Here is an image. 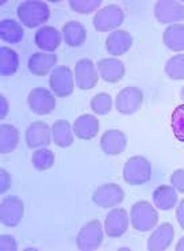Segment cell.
<instances>
[{
    "label": "cell",
    "mask_w": 184,
    "mask_h": 251,
    "mask_svg": "<svg viewBox=\"0 0 184 251\" xmlns=\"http://www.w3.org/2000/svg\"><path fill=\"white\" fill-rule=\"evenodd\" d=\"M18 18L26 27L35 29L44 25L50 17V10L45 1L40 0H27L19 4L17 10Z\"/></svg>",
    "instance_id": "6da1fadb"
},
{
    "label": "cell",
    "mask_w": 184,
    "mask_h": 251,
    "mask_svg": "<svg viewBox=\"0 0 184 251\" xmlns=\"http://www.w3.org/2000/svg\"><path fill=\"white\" fill-rule=\"evenodd\" d=\"M130 217H132V227L139 232L152 231L159 222L157 210L148 201H138L133 205Z\"/></svg>",
    "instance_id": "7a4b0ae2"
},
{
    "label": "cell",
    "mask_w": 184,
    "mask_h": 251,
    "mask_svg": "<svg viewBox=\"0 0 184 251\" xmlns=\"http://www.w3.org/2000/svg\"><path fill=\"white\" fill-rule=\"evenodd\" d=\"M152 166L150 162L144 156H133L127 160L123 167V179L132 185L139 186L150 179Z\"/></svg>",
    "instance_id": "3957f363"
},
{
    "label": "cell",
    "mask_w": 184,
    "mask_h": 251,
    "mask_svg": "<svg viewBox=\"0 0 184 251\" xmlns=\"http://www.w3.org/2000/svg\"><path fill=\"white\" fill-rule=\"evenodd\" d=\"M102 242H103V231L99 220H92L86 224L76 238L77 249L81 251L98 250Z\"/></svg>",
    "instance_id": "277c9868"
},
{
    "label": "cell",
    "mask_w": 184,
    "mask_h": 251,
    "mask_svg": "<svg viewBox=\"0 0 184 251\" xmlns=\"http://www.w3.org/2000/svg\"><path fill=\"white\" fill-rule=\"evenodd\" d=\"M123 19H125V14L121 7L116 4H110L96 12V15L93 17V26L98 31H110V30L118 29L123 24Z\"/></svg>",
    "instance_id": "5b68a950"
},
{
    "label": "cell",
    "mask_w": 184,
    "mask_h": 251,
    "mask_svg": "<svg viewBox=\"0 0 184 251\" xmlns=\"http://www.w3.org/2000/svg\"><path fill=\"white\" fill-rule=\"evenodd\" d=\"M144 94L138 87H126L119 91L115 100L116 110L123 116H132L142 106Z\"/></svg>",
    "instance_id": "8992f818"
},
{
    "label": "cell",
    "mask_w": 184,
    "mask_h": 251,
    "mask_svg": "<svg viewBox=\"0 0 184 251\" xmlns=\"http://www.w3.org/2000/svg\"><path fill=\"white\" fill-rule=\"evenodd\" d=\"M49 84L52 91L60 98H65L69 97L73 93V72L69 70L65 65H60L56 67L50 74V79H49Z\"/></svg>",
    "instance_id": "52a82bcc"
},
{
    "label": "cell",
    "mask_w": 184,
    "mask_h": 251,
    "mask_svg": "<svg viewBox=\"0 0 184 251\" xmlns=\"http://www.w3.org/2000/svg\"><path fill=\"white\" fill-rule=\"evenodd\" d=\"M24 215L23 201L17 196H8L1 201L0 206V220L6 227H17Z\"/></svg>",
    "instance_id": "ba28073f"
},
{
    "label": "cell",
    "mask_w": 184,
    "mask_h": 251,
    "mask_svg": "<svg viewBox=\"0 0 184 251\" xmlns=\"http://www.w3.org/2000/svg\"><path fill=\"white\" fill-rule=\"evenodd\" d=\"M29 102L30 109L33 113L38 116H46L50 114L56 109V98L49 90L44 87H37L31 90L29 94Z\"/></svg>",
    "instance_id": "9c48e42d"
},
{
    "label": "cell",
    "mask_w": 184,
    "mask_h": 251,
    "mask_svg": "<svg viewBox=\"0 0 184 251\" xmlns=\"http://www.w3.org/2000/svg\"><path fill=\"white\" fill-rule=\"evenodd\" d=\"M123 199H125V192L116 183H104L102 186H99L92 196L93 202L100 208L115 206V205L121 204Z\"/></svg>",
    "instance_id": "30bf717a"
},
{
    "label": "cell",
    "mask_w": 184,
    "mask_h": 251,
    "mask_svg": "<svg viewBox=\"0 0 184 251\" xmlns=\"http://www.w3.org/2000/svg\"><path fill=\"white\" fill-rule=\"evenodd\" d=\"M155 17L160 24H175L184 19V6L173 0H159L155 4Z\"/></svg>",
    "instance_id": "8fae6325"
},
{
    "label": "cell",
    "mask_w": 184,
    "mask_h": 251,
    "mask_svg": "<svg viewBox=\"0 0 184 251\" xmlns=\"http://www.w3.org/2000/svg\"><path fill=\"white\" fill-rule=\"evenodd\" d=\"M75 80L80 90H91L98 84L99 75L91 60L81 59L76 63Z\"/></svg>",
    "instance_id": "7c38bea8"
},
{
    "label": "cell",
    "mask_w": 184,
    "mask_h": 251,
    "mask_svg": "<svg viewBox=\"0 0 184 251\" xmlns=\"http://www.w3.org/2000/svg\"><path fill=\"white\" fill-rule=\"evenodd\" d=\"M106 234L111 238H119L129 228V215L123 208H115L106 216Z\"/></svg>",
    "instance_id": "4fadbf2b"
},
{
    "label": "cell",
    "mask_w": 184,
    "mask_h": 251,
    "mask_svg": "<svg viewBox=\"0 0 184 251\" xmlns=\"http://www.w3.org/2000/svg\"><path fill=\"white\" fill-rule=\"evenodd\" d=\"M175 236V228L171 223H162L160 227L153 231L148 239V250L149 251H164L171 246Z\"/></svg>",
    "instance_id": "5bb4252c"
},
{
    "label": "cell",
    "mask_w": 184,
    "mask_h": 251,
    "mask_svg": "<svg viewBox=\"0 0 184 251\" xmlns=\"http://www.w3.org/2000/svg\"><path fill=\"white\" fill-rule=\"evenodd\" d=\"M127 146L126 134L118 129H110L104 132L100 139V147L106 155H119L125 152Z\"/></svg>",
    "instance_id": "9a60e30c"
},
{
    "label": "cell",
    "mask_w": 184,
    "mask_h": 251,
    "mask_svg": "<svg viewBox=\"0 0 184 251\" xmlns=\"http://www.w3.org/2000/svg\"><path fill=\"white\" fill-rule=\"evenodd\" d=\"M133 45L132 34L126 30H114L106 40V49L113 56H122L130 50Z\"/></svg>",
    "instance_id": "2e32d148"
},
{
    "label": "cell",
    "mask_w": 184,
    "mask_h": 251,
    "mask_svg": "<svg viewBox=\"0 0 184 251\" xmlns=\"http://www.w3.org/2000/svg\"><path fill=\"white\" fill-rule=\"evenodd\" d=\"M52 132L50 128L42 121H35L26 130V143L29 148H38L50 144Z\"/></svg>",
    "instance_id": "e0dca14e"
},
{
    "label": "cell",
    "mask_w": 184,
    "mask_h": 251,
    "mask_svg": "<svg viewBox=\"0 0 184 251\" xmlns=\"http://www.w3.org/2000/svg\"><path fill=\"white\" fill-rule=\"evenodd\" d=\"M61 33L53 26H44L37 30L35 33V44L41 50H46L47 53H53L61 44Z\"/></svg>",
    "instance_id": "ac0fdd59"
},
{
    "label": "cell",
    "mask_w": 184,
    "mask_h": 251,
    "mask_svg": "<svg viewBox=\"0 0 184 251\" xmlns=\"http://www.w3.org/2000/svg\"><path fill=\"white\" fill-rule=\"evenodd\" d=\"M98 71L106 83H118L125 76V65L118 59H102L98 63Z\"/></svg>",
    "instance_id": "d6986e66"
},
{
    "label": "cell",
    "mask_w": 184,
    "mask_h": 251,
    "mask_svg": "<svg viewBox=\"0 0 184 251\" xmlns=\"http://www.w3.org/2000/svg\"><path fill=\"white\" fill-rule=\"evenodd\" d=\"M57 63V56L54 53L38 52L29 59V70L37 76L47 75Z\"/></svg>",
    "instance_id": "ffe728a7"
},
{
    "label": "cell",
    "mask_w": 184,
    "mask_h": 251,
    "mask_svg": "<svg viewBox=\"0 0 184 251\" xmlns=\"http://www.w3.org/2000/svg\"><path fill=\"white\" fill-rule=\"evenodd\" d=\"M99 120L90 114H83L73 124V130L80 140H91L99 133Z\"/></svg>",
    "instance_id": "44dd1931"
},
{
    "label": "cell",
    "mask_w": 184,
    "mask_h": 251,
    "mask_svg": "<svg viewBox=\"0 0 184 251\" xmlns=\"http://www.w3.org/2000/svg\"><path fill=\"white\" fill-rule=\"evenodd\" d=\"M63 38L68 47H81L87 40V33L84 26L77 21H69L64 25Z\"/></svg>",
    "instance_id": "7402d4cb"
},
{
    "label": "cell",
    "mask_w": 184,
    "mask_h": 251,
    "mask_svg": "<svg viewBox=\"0 0 184 251\" xmlns=\"http://www.w3.org/2000/svg\"><path fill=\"white\" fill-rule=\"evenodd\" d=\"M153 202L161 210H171L178 204V193L173 186L161 185L153 192Z\"/></svg>",
    "instance_id": "603a6c76"
},
{
    "label": "cell",
    "mask_w": 184,
    "mask_h": 251,
    "mask_svg": "<svg viewBox=\"0 0 184 251\" xmlns=\"http://www.w3.org/2000/svg\"><path fill=\"white\" fill-rule=\"evenodd\" d=\"M52 137L54 144L60 148H68L73 144V134L70 124L67 120H58L52 128Z\"/></svg>",
    "instance_id": "cb8c5ba5"
},
{
    "label": "cell",
    "mask_w": 184,
    "mask_h": 251,
    "mask_svg": "<svg viewBox=\"0 0 184 251\" xmlns=\"http://www.w3.org/2000/svg\"><path fill=\"white\" fill-rule=\"evenodd\" d=\"M162 40L168 49L180 52L184 50V25L175 24L165 29Z\"/></svg>",
    "instance_id": "d4e9b609"
},
{
    "label": "cell",
    "mask_w": 184,
    "mask_h": 251,
    "mask_svg": "<svg viewBox=\"0 0 184 251\" xmlns=\"http://www.w3.org/2000/svg\"><path fill=\"white\" fill-rule=\"evenodd\" d=\"M0 35L8 44H19L24 37L23 26L15 19H3L0 24Z\"/></svg>",
    "instance_id": "484cf974"
},
{
    "label": "cell",
    "mask_w": 184,
    "mask_h": 251,
    "mask_svg": "<svg viewBox=\"0 0 184 251\" xmlns=\"http://www.w3.org/2000/svg\"><path fill=\"white\" fill-rule=\"evenodd\" d=\"M19 143V132L14 125L3 124L0 126V152L10 153L17 148Z\"/></svg>",
    "instance_id": "4316f807"
},
{
    "label": "cell",
    "mask_w": 184,
    "mask_h": 251,
    "mask_svg": "<svg viewBox=\"0 0 184 251\" xmlns=\"http://www.w3.org/2000/svg\"><path fill=\"white\" fill-rule=\"evenodd\" d=\"M19 59L15 50L10 48H0V74L3 76H11L18 71Z\"/></svg>",
    "instance_id": "83f0119b"
},
{
    "label": "cell",
    "mask_w": 184,
    "mask_h": 251,
    "mask_svg": "<svg viewBox=\"0 0 184 251\" xmlns=\"http://www.w3.org/2000/svg\"><path fill=\"white\" fill-rule=\"evenodd\" d=\"M33 166L35 169L40 170V171H46V170L52 169L56 162L54 158V153L47 148H40L33 153V158H31Z\"/></svg>",
    "instance_id": "f1b7e54d"
},
{
    "label": "cell",
    "mask_w": 184,
    "mask_h": 251,
    "mask_svg": "<svg viewBox=\"0 0 184 251\" xmlns=\"http://www.w3.org/2000/svg\"><path fill=\"white\" fill-rule=\"evenodd\" d=\"M165 74L173 80H184V54H176L168 60Z\"/></svg>",
    "instance_id": "f546056e"
},
{
    "label": "cell",
    "mask_w": 184,
    "mask_h": 251,
    "mask_svg": "<svg viewBox=\"0 0 184 251\" xmlns=\"http://www.w3.org/2000/svg\"><path fill=\"white\" fill-rule=\"evenodd\" d=\"M111 107H113V100H111V95L107 93L96 94L91 100V109L99 116L109 114Z\"/></svg>",
    "instance_id": "4dcf8cb0"
},
{
    "label": "cell",
    "mask_w": 184,
    "mask_h": 251,
    "mask_svg": "<svg viewBox=\"0 0 184 251\" xmlns=\"http://www.w3.org/2000/svg\"><path fill=\"white\" fill-rule=\"evenodd\" d=\"M172 130L175 137L184 143V105L178 106L172 113Z\"/></svg>",
    "instance_id": "1f68e13d"
},
{
    "label": "cell",
    "mask_w": 184,
    "mask_h": 251,
    "mask_svg": "<svg viewBox=\"0 0 184 251\" xmlns=\"http://www.w3.org/2000/svg\"><path fill=\"white\" fill-rule=\"evenodd\" d=\"M102 4V0H70L69 6L79 14H91L98 10Z\"/></svg>",
    "instance_id": "d6a6232c"
},
{
    "label": "cell",
    "mask_w": 184,
    "mask_h": 251,
    "mask_svg": "<svg viewBox=\"0 0 184 251\" xmlns=\"http://www.w3.org/2000/svg\"><path fill=\"white\" fill-rule=\"evenodd\" d=\"M171 183L176 189V192L184 193V170L179 169L173 171L171 176Z\"/></svg>",
    "instance_id": "836d02e7"
},
{
    "label": "cell",
    "mask_w": 184,
    "mask_h": 251,
    "mask_svg": "<svg viewBox=\"0 0 184 251\" xmlns=\"http://www.w3.org/2000/svg\"><path fill=\"white\" fill-rule=\"evenodd\" d=\"M0 249H1V251H17L18 245L12 236H10V235H1V238H0Z\"/></svg>",
    "instance_id": "e575fe53"
},
{
    "label": "cell",
    "mask_w": 184,
    "mask_h": 251,
    "mask_svg": "<svg viewBox=\"0 0 184 251\" xmlns=\"http://www.w3.org/2000/svg\"><path fill=\"white\" fill-rule=\"evenodd\" d=\"M10 186H11V176L7 173L6 170L1 169V171H0V192H7Z\"/></svg>",
    "instance_id": "d590c367"
},
{
    "label": "cell",
    "mask_w": 184,
    "mask_h": 251,
    "mask_svg": "<svg viewBox=\"0 0 184 251\" xmlns=\"http://www.w3.org/2000/svg\"><path fill=\"white\" fill-rule=\"evenodd\" d=\"M176 217H178V222L180 224V227L184 229V199L179 202L178 209H176Z\"/></svg>",
    "instance_id": "8d00e7d4"
},
{
    "label": "cell",
    "mask_w": 184,
    "mask_h": 251,
    "mask_svg": "<svg viewBox=\"0 0 184 251\" xmlns=\"http://www.w3.org/2000/svg\"><path fill=\"white\" fill-rule=\"evenodd\" d=\"M7 113H8V102H7L6 98L1 95V97H0V118H1V120L6 118Z\"/></svg>",
    "instance_id": "74e56055"
},
{
    "label": "cell",
    "mask_w": 184,
    "mask_h": 251,
    "mask_svg": "<svg viewBox=\"0 0 184 251\" xmlns=\"http://www.w3.org/2000/svg\"><path fill=\"white\" fill-rule=\"evenodd\" d=\"M175 250H176V251H184V236L182 238V239L179 240L178 245H176V247H175Z\"/></svg>",
    "instance_id": "f35d334b"
},
{
    "label": "cell",
    "mask_w": 184,
    "mask_h": 251,
    "mask_svg": "<svg viewBox=\"0 0 184 251\" xmlns=\"http://www.w3.org/2000/svg\"><path fill=\"white\" fill-rule=\"evenodd\" d=\"M180 98L184 100V86L182 87V91H180Z\"/></svg>",
    "instance_id": "ab89813d"
}]
</instances>
